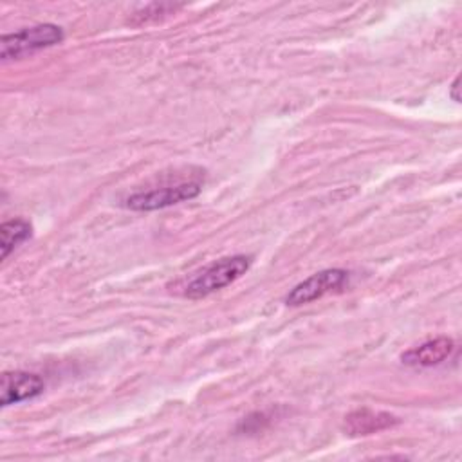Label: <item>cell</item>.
I'll return each mask as SVG.
<instances>
[{"label": "cell", "instance_id": "cell-9", "mask_svg": "<svg viewBox=\"0 0 462 462\" xmlns=\"http://www.w3.org/2000/svg\"><path fill=\"white\" fill-rule=\"evenodd\" d=\"M179 7H180V5H177V4H150V5L143 7V11L134 13L135 20H134L132 23H134V25H143V23H146V22H150V20H159L161 14H171V13H175Z\"/></svg>", "mask_w": 462, "mask_h": 462}, {"label": "cell", "instance_id": "cell-2", "mask_svg": "<svg viewBox=\"0 0 462 462\" xmlns=\"http://www.w3.org/2000/svg\"><path fill=\"white\" fill-rule=\"evenodd\" d=\"M61 42H63L61 27L54 23H38L16 32L4 34L0 40V58L2 61L16 60Z\"/></svg>", "mask_w": 462, "mask_h": 462}, {"label": "cell", "instance_id": "cell-6", "mask_svg": "<svg viewBox=\"0 0 462 462\" xmlns=\"http://www.w3.org/2000/svg\"><path fill=\"white\" fill-rule=\"evenodd\" d=\"M399 419L388 411L359 408L345 415L341 430L348 437H366L395 426Z\"/></svg>", "mask_w": 462, "mask_h": 462}, {"label": "cell", "instance_id": "cell-4", "mask_svg": "<svg viewBox=\"0 0 462 462\" xmlns=\"http://www.w3.org/2000/svg\"><path fill=\"white\" fill-rule=\"evenodd\" d=\"M346 280L348 273L345 269H323L294 285L285 296V303L291 307L310 303L323 298L325 294L339 291L346 283Z\"/></svg>", "mask_w": 462, "mask_h": 462}, {"label": "cell", "instance_id": "cell-7", "mask_svg": "<svg viewBox=\"0 0 462 462\" xmlns=\"http://www.w3.org/2000/svg\"><path fill=\"white\" fill-rule=\"evenodd\" d=\"M453 350H455L453 339L448 336H440V337L424 341L419 346L406 350L401 356V359L408 366L428 368V366H435V365H440L442 361H446Z\"/></svg>", "mask_w": 462, "mask_h": 462}, {"label": "cell", "instance_id": "cell-1", "mask_svg": "<svg viewBox=\"0 0 462 462\" xmlns=\"http://www.w3.org/2000/svg\"><path fill=\"white\" fill-rule=\"evenodd\" d=\"M251 265V258L245 254H233L224 256L209 265H206L199 274H195L188 285L184 287V296L189 300H200L206 298L233 282H236Z\"/></svg>", "mask_w": 462, "mask_h": 462}, {"label": "cell", "instance_id": "cell-3", "mask_svg": "<svg viewBox=\"0 0 462 462\" xmlns=\"http://www.w3.org/2000/svg\"><path fill=\"white\" fill-rule=\"evenodd\" d=\"M200 193L199 182H180L175 186H164L150 191L134 193L125 200V206L132 211H155L168 206L191 200Z\"/></svg>", "mask_w": 462, "mask_h": 462}, {"label": "cell", "instance_id": "cell-5", "mask_svg": "<svg viewBox=\"0 0 462 462\" xmlns=\"http://www.w3.org/2000/svg\"><path fill=\"white\" fill-rule=\"evenodd\" d=\"M45 388L40 375L29 372H4L0 386V404L9 406L38 397Z\"/></svg>", "mask_w": 462, "mask_h": 462}, {"label": "cell", "instance_id": "cell-10", "mask_svg": "<svg viewBox=\"0 0 462 462\" xmlns=\"http://www.w3.org/2000/svg\"><path fill=\"white\" fill-rule=\"evenodd\" d=\"M458 81H460V79L455 78V81L451 83V97H453L457 103L460 101V96H458Z\"/></svg>", "mask_w": 462, "mask_h": 462}, {"label": "cell", "instance_id": "cell-8", "mask_svg": "<svg viewBox=\"0 0 462 462\" xmlns=\"http://www.w3.org/2000/svg\"><path fill=\"white\" fill-rule=\"evenodd\" d=\"M31 224L23 218L7 220L0 226V247H2V260H5L11 251H14L22 242H25L31 236Z\"/></svg>", "mask_w": 462, "mask_h": 462}]
</instances>
